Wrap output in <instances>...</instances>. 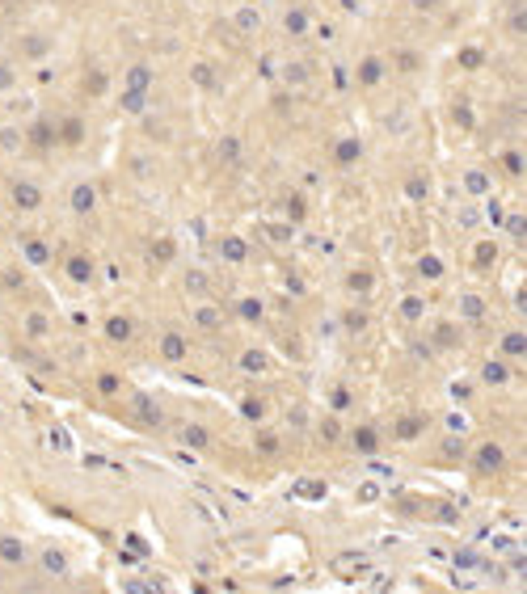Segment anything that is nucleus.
Wrapping results in <instances>:
<instances>
[{"mask_svg": "<svg viewBox=\"0 0 527 594\" xmlns=\"http://www.w3.org/2000/svg\"><path fill=\"white\" fill-rule=\"evenodd\" d=\"M9 202H13L17 211H26V215H30V211H38V207H42V190H38L34 182H13V186H9Z\"/></svg>", "mask_w": 527, "mask_h": 594, "instance_id": "nucleus-1", "label": "nucleus"}, {"mask_svg": "<svg viewBox=\"0 0 527 594\" xmlns=\"http://www.w3.org/2000/svg\"><path fill=\"white\" fill-rule=\"evenodd\" d=\"M55 131H60V148H80V143H85V135H89V127H85V119H80V114L60 119V123H55Z\"/></svg>", "mask_w": 527, "mask_h": 594, "instance_id": "nucleus-2", "label": "nucleus"}, {"mask_svg": "<svg viewBox=\"0 0 527 594\" xmlns=\"http://www.w3.org/2000/svg\"><path fill=\"white\" fill-rule=\"evenodd\" d=\"M30 148H38V152L60 148V131H55V123H51V119H38V123L30 127Z\"/></svg>", "mask_w": 527, "mask_h": 594, "instance_id": "nucleus-3", "label": "nucleus"}, {"mask_svg": "<svg viewBox=\"0 0 527 594\" xmlns=\"http://www.w3.org/2000/svg\"><path fill=\"white\" fill-rule=\"evenodd\" d=\"M384 72H388V68H384V60H380V55H367V60H358L354 80H358L363 89H376V85L384 80Z\"/></svg>", "mask_w": 527, "mask_h": 594, "instance_id": "nucleus-4", "label": "nucleus"}, {"mask_svg": "<svg viewBox=\"0 0 527 594\" xmlns=\"http://www.w3.org/2000/svg\"><path fill=\"white\" fill-rule=\"evenodd\" d=\"M93 270H97V265H93L89 253H72L68 265H64V274H68V283H80V287H85V283H93Z\"/></svg>", "mask_w": 527, "mask_h": 594, "instance_id": "nucleus-5", "label": "nucleus"}, {"mask_svg": "<svg viewBox=\"0 0 527 594\" xmlns=\"http://www.w3.org/2000/svg\"><path fill=\"white\" fill-rule=\"evenodd\" d=\"M422 430H426V417H417V413H401V417H397V426H392V439H397V443H413Z\"/></svg>", "mask_w": 527, "mask_h": 594, "instance_id": "nucleus-6", "label": "nucleus"}, {"mask_svg": "<svg viewBox=\"0 0 527 594\" xmlns=\"http://www.w3.org/2000/svg\"><path fill=\"white\" fill-rule=\"evenodd\" d=\"M380 443H384V439H380V430H376V426H358L354 435H350V447H354L358 455H376V451H380Z\"/></svg>", "mask_w": 527, "mask_h": 594, "instance_id": "nucleus-7", "label": "nucleus"}, {"mask_svg": "<svg viewBox=\"0 0 527 594\" xmlns=\"http://www.w3.org/2000/svg\"><path fill=\"white\" fill-rule=\"evenodd\" d=\"M105 338H110V342H131V338H135V320H131L127 312L105 316Z\"/></svg>", "mask_w": 527, "mask_h": 594, "instance_id": "nucleus-8", "label": "nucleus"}, {"mask_svg": "<svg viewBox=\"0 0 527 594\" xmlns=\"http://www.w3.org/2000/svg\"><path fill=\"white\" fill-rule=\"evenodd\" d=\"M178 443H186L190 451H207V447H211V430L198 426V421H190V426L178 430Z\"/></svg>", "mask_w": 527, "mask_h": 594, "instance_id": "nucleus-9", "label": "nucleus"}, {"mask_svg": "<svg viewBox=\"0 0 527 594\" xmlns=\"http://www.w3.org/2000/svg\"><path fill=\"white\" fill-rule=\"evenodd\" d=\"M173 257H178V241L173 236H156L148 245V261H156V265H169Z\"/></svg>", "mask_w": 527, "mask_h": 594, "instance_id": "nucleus-10", "label": "nucleus"}, {"mask_svg": "<svg viewBox=\"0 0 527 594\" xmlns=\"http://www.w3.org/2000/svg\"><path fill=\"white\" fill-rule=\"evenodd\" d=\"M72 211H76V215H93V211H97V190H93V182H80V186L72 190Z\"/></svg>", "mask_w": 527, "mask_h": 594, "instance_id": "nucleus-11", "label": "nucleus"}, {"mask_svg": "<svg viewBox=\"0 0 527 594\" xmlns=\"http://www.w3.org/2000/svg\"><path fill=\"white\" fill-rule=\"evenodd\" d=\"M186 350H190V346H186L182 333H161V358H165V362H182Z\"/></svg>", "mask_w": 527, "mask_h": 594, "instance_id": "nucleus-12", "label": "nucleus"}, {"mask_svg": "<svg viewBox=\"0 0 527 594\" xmlns=\"http://www.w3.org/2000/svg\"><path fill=\"white\" fill-rule=\"evenodd\" d=\"M358 156H363V143H358L354 135H346V139H338V143H334V160H338L342 169H346V165H354Z\"/></svg>", "mask_w": 527, "mask_h": 594, "instance_id": "nucleus-13", "label": "nucleus"}, {"mask_svg": "<svg viewBox=\"0 0 527 594\" xmlns=\"http://www.w3.org/2000/svg\"><path fill=\"white\" fill-rule=\"evenodd\" d=\"M0 561H9V565L26 561V544H21L17 535H0Z\"/></svg>", "mask_w": 527, "mask_h": 594, "instance_id": "nucleus-14", "label": "nucleus"}, {"mask_svg": "<svg viewBox=\"0 0 527 594\" xmlns=\"http://www.w3.org/2000/svg\"><path fill=\"white\" fill-rule=\"evenodd\" d=\"M506 464V455H502V447L498 443H485V447H477V468H490V472H498Z\"/></svg>", "mask_w": 527, "mask_h": 594, "instance_id": "nucleus-15", "label": "nucleus"}, {"mask_svg": "<svg viewBox=\"0 0 527 594\" xmlns=\"http://www.w3.org/2000/svg\"><path fill=\"white\" fill-rule=\"evenodd\" d=\"M283 207H287V220H291V224H304V220H308V198H304L300 190H291V194L283 198Z\"/></svg>", "mask_w": 527, "mask_h": 594, "instance_id": "nucleus-16", "label": "nucleus"}, {"mask_svg": "<svg viewBox=\"0 0 527 594\" xmlns=\"http://www.w3.org/2000/svg\"><path fill=\"white\" fill-rule=\"evenodd\" d=\"M456 64H460L464 72H477V68H485V51H481V46H464L460 55H456Z\"/></svg>", "mask_w": 527, "mask_h": 594, "instance_id": "nucleus-17", "label": "nucleus"}, {"mask_svg": "<svg viewBox=\"0 0 527 594\" xmlns=\"http://www.w3.org/2000/svg\"><path fill=\"white\" fill-rule=\"evenodd\" d=\"M26 333H30V342H42V338L51 333V320H46V312H30V316H26Z\"/></svg>", "mask_w": 527, "mask_h": 594, "instance_id": "nucleus-18", "label": "nucleus"}, {"mask_svg": "<svg viewBox=\"0 0 527 594\" xmlns=\"http://www.w3.org/2000/svg\"><path fill=\"white\" fill-rule=\"evenodd\" d=\"M283 30L295 34V38H304V34H308V13H304V9H287V13H283Z\"/></svg>", "mask_w": 527, "mask_h": 594, "instance_id": "nucleus-19", "label": "nucleus"}, {"mask_svg": "<svg viewBox=\"0 0 527 594\" xmlns=\"http://www.w3.org/2000/svg\"><path fill=\"white\" fill-rule=\"evenodd\" d=\"M417 274H422V279H431V283H435V279H443V261H439L435 253H422V257H417Z\"/></svg>", "mask_w": 527, "mask_h": 594, "instance_id": "nucleus-20", "label": "nucleus"}, {"mask_svg": "<svg viewBox=\"0 0 527 594\" xmlns=\"http://www.w3.org/2000/svg\"><path fill=\"white\" fill-rule=\"evenodd\" d=\"M392 68H397L401 76H409V72H417V68H422V55H417V51H409V46H405V51H397Z\"/></svg>", "mask_w": 527, "mask_h": 594, "instance_id": "nucleus-21", "label": "nucleus"}, {"mask_svg": "<svg viewBox=\"0 0 527 594\" xmlns=\"http://www.w3.org/2000/svg\"><path fill=\"white\" fill-rule=\"evenodd\" d=\"M376 287V279L367 274V270H354V274H346V291H354V295H367Z\"/></svg>", "mask_w": 527, "mask_h": 594, "instance_id": "nucleus-22", "label": "nucleus"}, {"mask_svg": "<svg viewBox=\"0 0 527 594\" xmlns=\"http://www.w3.org/2000/svg\"><path fill=\"white\" fill-rule=\"evenodd\" d=\"M481 380H485V384H506V380H510V367L494 358V362H485V367H481Z\"/></svg>", "mask_w": 527, "mask_h": 594, "instance_id": "nucleus-23", "label": "nucleus"}, {"mask_svg": "<svg viewBox=\"0 0 527 594\" xmlns=\"http://www.w3.org/2000/svg\"><path fill=\"white\" fill-rule=\"evenodd\" d=\"M220 253H224L228 261H245V257H249V245H245L241 236H224V245H220Z\"/></svg>", "mask_w": 527, "mask_h": 594, "instance_id": "nucleus-24", "label": "nucleus"}, {"mask_svg": "<svg viewBox=\"0 0 527 594\" xmlns=\"http://www.w3.org/2000/svg\"><path fill=\"white\" fill-rule=\"evenodd\" d=\"M498 261V245L494 241H477V249H472V265H494Z\"/></svg>", "mask_w": 527, "mask_h": 594, "instance_id": "nucleus-25", "label": "nucleus"}, {"mask_svg": "<svg viewBox=\"0 0 527 594\" xmlns=\"http://www.w3.org/2000/svg\"><path fill=\"white\" fill-rule=\"evenodd\" d=\"M42 569H51L55 577H64V573H68V557L55 552V548H46V552H42Z\"/></svg>", "mask_w": 527, "mask_h": 594, "instance_id": "nucleus-26", "label": "nucleus"}, {"mask_svg": "<svg viewBox=\"0 0 527 594\" xmlns=\"http://www.w3.org/2000/svg\"><path fill=\"white\" fill-rule=\"evenodd\" d=\"M148 85H152V68L135 64V68L127 72V89H139V93H148Z\"/></svg>", "mask_w": 527, "mask_h": 594, "instance_id": "nucleus-27", "label": "nucleus"}, {"mask_svg": "<svg viewBox=\"0 0 527 594\" xmlns=\"http://www.w3.org/2000/svg\"><path fill=\"white\" fill-rule=\"evenodd\" d=\"M523 350H527V338H523V333H506V338H502V358H523Z\"/></svg>", "mask_w": 527, "mask_h": 594, "instance_id": "nucleus-28", "label": "nucleus"}, {"mask_svg": "<svg viewBox=\"0 0 527 594\" xmlns=\"http://www.w3.org/2000/svg\"><path fill=\"white\" fill-rule=\"evenodd\" d=\"M190 76H194V85H198V89H207V93H211V89H220L216 72H211L207 64H194V68H190Z\"/></svg>", "mask_w": 527, "mask_h": 594, "instance_id": "nucleus-29", "label": "nucleus"}, {"mask_svg": "<svg viewBox=\"0 0 527 594\" xmlns=\"http://www.w3.org/2000/svg\"><path fill=\"white\" fill-rule=\"evenodd\" d=\"M236 316H241V320H249V325H257V320L266 316V312H261V299H241V304H236Z\"/></svg>", "mask_w": 527, "mask_h": 594, "instance_id": "nucleus-30", "label": "nucleus"}, {"mask_svg": "<svg viewBox=\"0 0 527 594\" xmlns=\"http://www.w3.org/2000/svg\"><path fill=\"white\" fill-rule=\"evenodd\" d=\"M502 169H506L510 177H523V152H519V148H506V152H502Z\"/></svg>", "mask_w": 527, "mask_h": 594, "instance_id": "nucleus-31", "label": "nucleus"}, {"mask_svg": "<svg viewBox=\"0 0 527 594\" xmlns=\"http://www.w3.org/2000/svg\"><path fill=\"white\" fill-rule=\"evenodd\" d=\"M241 367H245V371H266L270 358L261 354V350H245V354H241Z\"/></svg>", "mask_w": 527, "mask_h": 594, "instance_id": "nucleus-32", "label": "nucleus"}, {"mask_svg": "<svg viewBox=\"0 0 527 594\" xmlns=\"http://www.w3.org/2000/svg\"><path fill=\"white\" fill-rule=\"evenodd\" d=\"M97 388H101L105 396H119V392H123V380H119V375H110V371H101V375H97Z\"/></svg>", "mask_w": 527, "mask_h": 594, "instance_id": "nucleus-33", "label": "nucleus"}, {"mask_svg": "<svg viewBox=\"0 0 527 594\" xmlns=\"http://www.w3.org/2000/svg\"><path fill=\"white\" fill-rule=\"evenodd\" d=\"M422 312H426V304H422L417 295H405V299H401V316H405V320H417Z\"/></svg>", "mask_w": 527, "mask_h": 594, "instance_id": "nucleus-34", "label": "nucleus"}, {"mask_svg": "<svg viewBox=\"0 0 527 594\" xmlns=\"http://www.w3.org/2000/svg\"><path fill=\"white\" fill-rule=\"evenodd\" d=\"M194 316H198V325H202V329H220V312H216V308H207V304H202V308H194Z\"/></svg>", "mask_w": 527, "mask_h": 594, "instance_id": "nucleus-35", "label": "nucleus"}, {"mask_svg": "<svg viewBox=\"0 0 527 594\" xmlns=\"http://www.w3.org/2000/svg\"><path fill=\"white\" fill-rule=\"evenodd\" d=\"M13 85H17V68L9 60H0V93H9Z\"/></svg>", "mask_w": 527, "mask_h": 594, "instance_id": "nucleus-36", "label": "nucleus"}, {"mask_svg": "<svg viewBox=\"0 0 527 594\" xmlns=\"http://www.w3.org/2000/svg\"><path fill=\"white\" fill-rule=\"evenodd\" d=\"M144 101H148V93H139V89H127V93H123V105H127L131 114H139V110H144Z\"/></svg>", "mask_w": 527, "mask_h": 594, "instance_id": "nucleus-37", "label": "nucleus"}, {"mask_svg": "<svg viewBox=\"0 0 527 594\" xmlns=\"http://www.w3.org/2000/svg\"><path fill=\"white\" fill-rule=\"evenodd\" d=\"M85 93H89V97L105 93V72H89V76H85Z\"/></svg>", "mask_w": 527, "mask_h": 594, "instance_id": "nucleus-38", "label": "nucleus"}, {"mask_svg": "<svg viewBox=\"0 0 527 594\" xmlns=\"http://www.w3.org/2000/svg\"><path fill=\"white\" fill-rule=\"evenodd\" d=\"M435 338H439V346H460V329L456 325H439Z\"/></svg>", "mask_w": 527, "mask_h": 594, "instance_id": "nucleus-39", "label": "nucleus"}, {"mask_svg": "<svg viewBox=\"0 0 527 594\" xmlns=\"http://www.w3.org/2000/svg\"><path fill=\"white\" fill-rule=\"evenodd\" d=\"M241 413H245L249 421H261V417H266V405H261V401H245V405H241Z\"/></svg>", "mask_w": 527, "mask_h": 594, "instance_id": "nucleus-40", "label": "nucleus"}, {"mask_svg": "<svg viewBox=\"0 0 527 594\" xmlns=\"http://www.w3.org/2000/svg\"><path fill=\"white\" fill-rule=\"evenodd\" d=\"M464 316H472V320H481V316H485V308H481V299H477V295H464Z\"/></svg>", "mask_w": 527, "mask_h": 594, "instance_id": "nucleus-41", "label": "nucleus"}, {"mask_svg": "<svg viewBox=\"0 0 527 594\" xmlns=\"http://www.w3.org/2000/svg\"><path fill=\"white\" fill-rule=\"evenodd\" d=\"M329 405H334V413H346V409H350V388H334V401H329Z\"/></svg>", "mask_w": 527, "mask_h": 594, "instance_id": "nucleus-42", "label": "nucleus"}, {"mask_svg": "<svg viewBox=\"0 0 527 594\" xmlns=\"http://www.w3.org/2000/svg\"><path fill=\"white\" fill-rule=\"evenodd\" d=\"M451 119H456L460 127H472V110H468L464 101H456V105H451Z\"/></svg>", "mask_w": 527, "mask_h": 594, "instance_id": "nucleus-43", "label": "nucleus"}, {"mask_svg": "<svg viewBox=\"0 0 527 594\" xmlns=\"http://www.w3.org/2000/svg\"><path fill=\"white\" fill-rule=\"evenodd\" d=\"M236 152H241V143L228 135V139H220V160H236Z\"/></svg>", "mask_w": 527, "mask_h": 594, "instance_id": "nucleus-44", "label": "nucleus"}, {"mask_svg": "<svg viewBox=\"0 0 527 594\" xmlns=\"http://www.w3.org/2000/svg\"><path fill=\"white\" fill-rule=\"evenodd\" d=\"M236 26H241V30H257V13H253V9H241V13H236Z\"/></svg>", "mask_w": 527, "mask_h": 594, "instance_id": "nucleus-45", "label": "nucleus"}, {"mask_svg": "<svg viewBox=\"0 0 527 594\" xmlns=\"http://www.w3.org/2000/svg\"><path fill=\"white\" fill-rule=\"evenodd\" d=\"M321 435H325L329 443H338V439H342V430H338V421H334V417H325V421H321Z\"/></svg>", "mask_w": 527, "mask_h": 594, "instance_id": "nucleus-46", "label": "nucleus"}, {"mask_svg": "<svg viewBox=\"0 0 527 594\" xmlns=\"http://www.w3.org/2000/svg\"><path fill=\"white\" fill-rule=\"evenodd\" d=\"M26 253H30V261H38V265L46 261V249H42L38 241H26Z\"/></svg>", "mask_w": 527, "mask_h": 594, "instance_id": "nucleus-47", "label": "nucleus"}, {"mask_svg": "<svg viewBox=\"0 0 527 594\" xmlns=\"http://www.w3.org/2000/svg\"><path fill=\"white\" fill-rule=\"evenodd\" d=\"M275 447H279L275 435H261V439H257V451H261V455H275Z\"/></svg>", "mask_w": 527, "mask_h": 594, "instance_id": "nucleus-48", "label": "nucleus"}, {"mask_svg": "<svg viewBox=\"0 0 527 594\" xmlns=\"http://www.w3.org/2000/svg\"><path fill=\"white\" fill-rule=\"evenodd\" d=\"M405 194H409V198H426V182H422V177H413V182L405 186Z\"/></svg>", "mask_w": 527, "mask_h": 594, "instance_id": "nucleus-49", "label": "nucleus"}, {"mask_svg": "<svg viewBox=\"0 0 527 594\" xmlns=\"http://www.w3.org/2000/svg\"><path fill=\"white\" fill-rule=\"evenodd\" d=\"M363 325H367V316H363V312H346V329H354V333H358Z\"/></svg>", "mask_w": 527, "mask_h": 594, "instance_id": "nucleus-50", "label": "nucleus"}, {"mask_svg": "<svg viewBox=\"0 0 527 594\" xmlns=\"http://www.w3.org/2000/svg\"><path fill=\"white\" fill-rule=\"evenodd\" d=\"M468 190H472V194H481V190H485V182H481V173H468Z\"/></svg>", "mask_w": 527, "mask_h": 594, "instance_id": "nucleus-51", "label": "nucleus"}, {"mask_svg": "<svg viewBox=\"0 0 527 594\" xmlns=\"http://www.w3.org/2000/svg\"><path fill=\"white\" fill-rule=\"evenodd\" d=\"M26 51H30V55H42V38H38V34H30V42H26Z\"/></svg>", "mask_w": 527, "mask_h": 594, "instance_id": "nucleus-52", "label": "nucleus"}, {"mask_svg": "<svg viewBox=\"0 0 527 594\" xmlns=\"http://www.w3.org/2000/svg\"><path fill=\"white\" fill-rule=\"evenodd\" d=\"M0 143H5V148H17V143H21V135H17V131H5V135H0Z\"/></svg>", "mask_w": 527, "mask_h": 594, "instance_id": "nucleus-53", "label": "nucleus"}, {"mask_svg": "<svg viewBox=\"0 0 527 594\" xmlns=\"http://www.w3.org/2000/svg\"><path fill=\"white\" fill-rule=\"evenodd\" d=\"M413 5H417L422 13H431V9H435V0H413Z\"/></svg>", "mask_w": 527, "mask_h": 594, "instance_id": "nucleus-54", "label": "nucleus"}]
</instances>
